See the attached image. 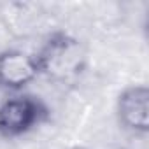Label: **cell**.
Listing matches in <instances>:
<instances>
[{
  "label": "cell",
  "mask_w": 149,
  "mask_h": 149,
  "mask_svg": "<svg viewBox=\"0 0 149 149\" xmlns=\"http://www.w3.org/2000/svg\"><path fill=\"white\" fill-rule=\"evenodd\" d=\"M35 54L40 76L58 84L74 83L86 68V51L81 40L61 30L49 33Z\"/></svg>",
  "instance_id": "cell-1"
},
{
  "label": "cell",
  "mask_w": 149,
  "mask_h": 149,
  "mask_svg": "<svg viewBox=\"0 0 149 149\" xmlns=\"http://www.w3.org/2000/svg\"><path fill=\"white\" fill-rule=\"evenodd\" d=\"M49 119V107L33 95H16L0 104V137L19 139Z\"/></svg>",
  "instance_id": "cell-2"
},
{
  "label": "cell",
  "mask_w": 149,
  "mask_h": 149,
  "mask_svg": "<svg viewBox=\"0 0 149 149\" xmlns=\"http://www.w3.org/2000/svg\"><path fill=\"white\" fill-rule=\"evenodd\" d=\"M40 76L35 53L16 47L0 51V88L6 91H21Z\"/></svg>",
  "instance_id": "cell-3"
},
{
  "label": "cell",
  "mask_w": 149,
  "mask_h": 149,
  "mask_svg": "<svg viewBox=\"0 0 149 149\" xmlns=\"http://www.w3.org/2000/svg\"><path fill=\"white\" fill-rule=\"evenodd\" d=\"M116 116L123 130L133 135L149 132V91L146 84L125 88L116 100Z\"/></svg>",
  "instance_id": "cell-4"
},
{
  "label": "cell",
  "mask_w": 149,
  "mask_h": 149,
  "mask_svg": "<svg viewBox=\"0 0 149 149\" xmlns=\"http://www.w3.org/2000/svg\"><path fill=\"white\" fill-rule=\"evenodd\" d=\"M76 149H84V147H76Z\"/></svg>",
  "instance_id": "cell-5"
}]
</instances>
